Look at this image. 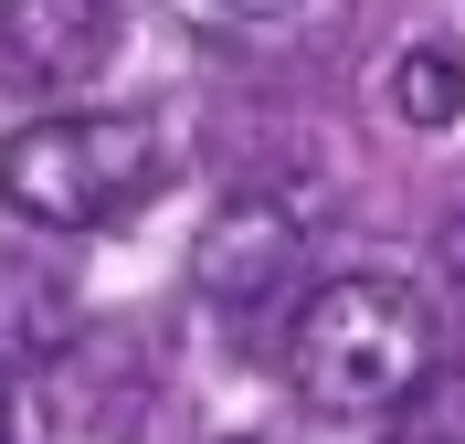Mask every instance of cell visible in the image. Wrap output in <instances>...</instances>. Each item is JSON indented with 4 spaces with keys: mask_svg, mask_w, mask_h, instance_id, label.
<instances>
[{
    "mask_svg": "<svg viewBox=\"0 0 465 444\" xmlns=\"http://www.w3.org/2000/svg\"><path fill=\"white\" fill-rule=\"evenodd\" d=\"M434 370V307L391 275H339L296 307V391L318 413H391Z\"/></svg>",
    "mask_w": 465,
    "mask_h": 444,
    "instance_id": "1",
    "label": "cell"
},
{
    "mask_svg": "<svg viewBox=\"0 0 465 444\" xmlns=\"http://www.w3.org/2000/svg\"><path fill=\"white\" fill-rule=\"evenodd\" d=\"M159 191V138L138 117H32L0 138V202L43 233H106Z\"/></svg>",
    "mask_w": 465,
    "mask_h": 444,
    "instance_id": "2",
    "label": "cell"
},
{
    "mask_svg": "<svg viewBox=\"0 0 465 444\" xmlns=\"http://www.w3.org/2000/svg\"><path fill=\"white\" fill-rule=\"evenodd\" d=\"M191 286L212 296V318H232V339H254L264 307H286L307 286V233L275 202H232L202 233V254H191Z\"/></svg>",
    "mask_w": 465,
    "mask_h": 444,
    "instance_id": "3",
    "label": "cell"
},
{
    "mask_svg": "<svg viewBox=\"0 0 465 444\" xmlns=\"http://www.w3.org/2000/svg\"><path fill=\"white\" fill-rule=\"evenodd\" d=\"M116 54V0H0V85L74 95Z\"/></svg>",
    "mask_w": 465,
    "mask_h": 444,
    "instance_id": "4",
    "label": "cell"
},
{
    "mask_svg": "<svg viewBox=\"0 0 465 444\" xmlns=\"http://www.w3.org/2000/svg\"><path fill=\"white\" fill-rule=\"evenodd\" d=\"M64 339H74L64 265L32 243H0V370H43V360H64Z\"/></svg>",
    "mask_w": 465,
    "mask_h": 444,
    "instance_id": "5",
    "label": "cell"
},
{
    "mask_svg": "<svg viewBox=\"0 0 465 444\" xmlns=\"http://www.w3.org/2000/svg\"><path fill=\"white\" fill-rule=\"evenodd\" d=\"M349 22V0H223V43H254V54H307Z\"/></svg>",
    "mask_w": 465,
    "mask_h": 444,
    "instance_id": "6",
    "label": "cell"
},
{
    "mask_svg": "<svg viewBox=\"0 0 465 444\" xmlns=\"http://www.w3.org/2000/svg\"><path fill=\"white\" fill-rule=\"evenodd\" d=\"M391 106H402L412 127H455V106H465V54H455V43H423V54H402V74H391Z\"/></svg>",
    "mask_w": 465,
    "mask_h": 444,
    "instance_id": "7",
    "label": "cell"
},
{
    "mask_svg": "<svg viewBox=\"0 0 465 444\" xmlns=\"http://www.w3.org/2000/svg\"><path fill=\"white\" fill-rule=\"evenodd\" d=\"M391 444H465V360L455 370H423L391 402Z\"/></svg>",
    "mask_w": 465,
    "mask_h": 444,
    "instance_id": "8",
    "label": "cell"
},
{
    "mask_svg": "<svg viewBox=\"0 0 465 444\" xmlns=\"http://www.w3.org/2000/svg\"><path fill=\"white\" fill-rule=\"evenodd\" d=\"M232 444H275V434H232Z\"/></svg>",
    "mask_w": 465,
    "mask_h": 444,
    "instance_id": "9",
    "label": "cell"
},
{
    "mask_svg": "<svg viewBox=\"0 0 465 444\" xmlns=\"http://www.w3.org/2000/svg\"><path fill=\"white\" fill-rule=\"evenodd\" d=\"M0 434H11V402H0Z\"/></svg>",
    "mask_w": 465,
    "mask_h": 444,
    "instance_id": "10",
    "label": "cell"
}]
</instances>
